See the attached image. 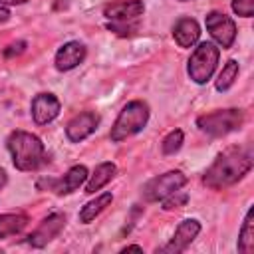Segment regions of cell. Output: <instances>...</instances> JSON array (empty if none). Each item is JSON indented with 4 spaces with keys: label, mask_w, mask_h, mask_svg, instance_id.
I'll use <instances>...</instances> for the list:
<instances>
[{
    "label": "cell",
    "mask_w": 254,
    "mask_h": 254,
    "mask_svg": "<svg viewBox=\"0 0 254 254\" xmlns=\"http://www.w3.org/2000/svg\"><path fill=\"white\" fill-rule=\"evenodd\" d=\"M244 123V113L236 107L230 109H218L206 115H200L196 119V125L202 133L210 135V137H224L236 129H240V125Z\"/></svg>",
    "instance_id": "obj_5"
},
{
    "label": "cell",
    "mask_w": 254,
    "mask_h": 254,
    "mask_svg": "<svg viewBox=\"0 0 254 254\" xmlns=\"http://www.w3.org/2000/svg\"><path fill=\"white\" fill-rule=\"evenodd\" d=\"M111 200H113V194L111 192H103V194L95 196L93 200L85 202V206H81V210H79V222L89 224L97 214H101L111 204Z\"/></svg>",
    "instance_id": "obj_17"
},
{
    "label": "cell",
    "mask_w": 254,
    "mask_h": 254,
    "mask_svg": "<svg viewBox=\"0 0 254 254\" xmlns=\"http://www.w3.org/2000/svg\"><path fill=\"white\" fill-rule=\"evenodd\" d=\"M218 58H220V50L212 42H200L189 58L187 64L189 77L198 85L206 83L218 65Z\"/></svg>",
    "instance_id": "obj_4"
},
{
    "label": "cell",
    "mask_w": 254,
    "mask_h": 254,
    "mask_svg": "<svg viewBox=\"0 0 254 254\" xmlns=\"http://www.w3.org/2000/svg\"><path fill=\"white\" fill-rule=\"evenodd\" d=\"M107 30L117 34V36H131V34L137 32V22L135 20H129V22H109Z\"/></svg>",
    "instance_id": "obj_23"
},
{
    "label": "cell",
    "mask_w": 254,
    "mask_h": 254,
    "mask_svg": "<svg viewBox=\"0 0 254 254\" xmlns=\"http://www.w3.org/2000/svg\"><path fill=\"white\" fill-rule=\"evenodd\" d=\"M85 60V46L81 42H67L64 44L54 58V65L58 71H69L73 67H77L81 62Z\"/></svg>",
    "instance_id": "obj_13"
},
{
    "label": "cell",
    "mask_w": 254,
    "mask_h": 254,
    "mask_svg": "<svg viewBox=\"0 0 254 254\" xmlns=\"http://www.w3.org/2000/svg\"><path fill=\"white\" fill-rule=\"evenodd\" d=\"M183 139H185L183 131H181V129H173V131H171V133H169V135L163 139V143H161L163 153H165V155H175V153L181 149Z\"/></svg>",
    "instance_id": "obj_21"
},
{
    "label": "cell",
    "mask_w": 254,
    "mask_h": 254,
    "mask_svg": "<svg viewBox=\"0 0 254 254\" xmlns=\"http://www.w3.org/2000/svg\"><path fill=\"white\" fill-rule=\"evenodd\" d=\"M149 121V107L145 101H129L127 105H123V109L119 111L113 127H111V141L119 143L125 141L127 137H133L135 133H139Z\"/></svg>",
    "instance_id": "obj_3"
},
{
    "label": "cell",
    "mask_w": 254,
    "mask_h": 254,
    "mask_svg": "<svg viewBox=\"0 0 254 254\" xmlns=\"http://www.w3.org/2000/svg\"><path fill=\"white\" fill-rule=\"evenodd\" d=\"M99 125V115L93 111H81L75 117H71L65 125V137L71 143H79L83 139H87L89 135L95 133Z\"/></svg>",
    "instance_id": "obj_10"
},
{
    "label": "cell",
    "mask_w": 254,
    "mask_h": 254,
    "mask_svg": "<svg viewBox=\"0 0 254 254\" xmlns=\"http://www.w3.org/2000/svg\"><path fill=\"white\" fill-rule=\"evenodd\" d=\"M32 119L36 125H48L60 115L62 103L54 93H38L32 99Z\"/></svg>",
    "instance_id": "obj_11"
},
{
    "label": "cell",
    "mask_w": 254,
    "mask_h": 254,
    "mask_svg": "<svg viewBox=\"0 0 254 254\" xmlns=\"http://www.w3.org/2000/svg\"><path fill=\"white\" fill-rule=\"evenodd\" d=\"M6 20H10V10L6 6H0V24H4Z\"/></svg>",
    "instance_id": "obj_26"
},
{
    "label": "cell",
    "mask_w": 254,
    "mask_h": 254,
    "mask_svg": "<svg viewBox=\"0 0 254 254\" xmlns=\"http://www.w3.org/2000/svg\"><path fill=\"white\" fill-rule=\"evenodd\" d=\"M8 151L18 171H36L46 163V149L38 135L28 131H12L8 135Z\"/></svg>",
    "instance_id": "obj_2"
},
{
    "label": "cell",
    "mask_w": 254,
    "mask_h": 254,
    "mask_svg": "<svg viewBox=\"0 0 254 254\" xmlns=\"http://www.w3.org/2000/svg\"><path fill=\"white\" fill-rule=\"evenodd\" d=\"M143 12H145V4L141 0H117L103 8V16L111 22L137 20Z\"/></svg>",
    "instance_id": "obj_12"
},
{
    "label": "cell",
    "mask_w": 254,
    "mask_h": 254,
    "mask_svg": "<svg viewBox=\"0 0 254 254\" xmlns=\"http://www.w3.org/2000/svg\"><path fill=\"white\" fill-rule=\"evenodd\" d=\"M187 200H189V194H187V192H183V190L179 189V190H175V192H171L169 196H165V198H163V208H165V210L181 208V206H185V204H187Z\"/></svg>",
    "instance_id": "obj_22"
},
{
    "label": "cell",
    "mask_w": 254,
    "mask_h": 254,
    "mask_svg": "<svg viewBox=\"0 0 254 254\" xmlns=\"http://www.w3.org/2000/svg\"><path fill=\"white\" fill-rule=\"evenodd\" d=\"M198 232H200V222L194 220V218H187V220H183V222L177 226V230H175L171 242L165 244L163 248H159V252L179 254V252H183V250H187V248L190 246V242L198 236Z\"/></svg>",
    "instance_id": "obj_9"
},
{
    "label": "cell",
    "mask_w": 254,
    "mask_h": 254,
    "mask_svg": "<svg viewBox=\"0 0 254 254\" xmlns=\"http://www.w3.org/2000/svg\"><path fill=\"white\" fill-rule=\"evenodd\" d=\"M127 250H135V252H141L143 248H141V246H137V244H131V246H125L121 252H127Z\"/></svg>",
    "instance_id": "obj_29"
},
{
    "label": "cell",
    "mask_w": 254,
    "mask_h": 254,
    "mask_svg": "<svg viewBox=\"0 0 254 254\" xmlns=\"http://www.w3.org/2000/svg\"><path fill=\"white\" fill-rule=\"evenodd\" d=\"M26 224H28V216L22 212L0 214V238H8L12 234H18Z\"/></svg>",
    "instance_id": "obj_18"
},
{
    "label": "cell",
    "mask_w": 254,
    "mask_h": 254,
    "mask_svg": "<svg viewBox=\"0 0 254 254\" xmlns=\"http://www.w3.org/2000/svg\"><path fill=\"white\" fill-rule=\"evenodd\" d=\"M115 173H117L115 163H109V161L99 163V165L93 169V175H89V177H87L85 192H87V194H93L95 190L103 189V187H105V185L115 177Z\"/></svg>",
    "instance_id": "obj_16"
},
{
    "label": "cell",
    "mask_w": 254,
    "mask_h": 254,
    "mask_svg": "<svg viewBox=\"0 0 254 254\" xmlns=\"http://www.w3.org/2000/svg\"><path fill=\"white\" fill-rule=\"evenodd\" d=\"M232 12L242 18H252L254 14V0H232Z\"/></svg>",
    "instance_id": "obj_24"
},
{
    "label": "cell",
    "mask_w": 254,
    "mask_h": 254,
    "mask_svg": "<svg viewBox=\"0 0 254 254\" xmlns=\"http://www.w3.org/2000/svg\"><path fill=\"white\" fill-rule=\"evenodd\" d=\"M6 181H8V177H6V171H4L2 167H0V189H2L4 185H6Z\"/></svg>",
    "instance_id": "obj_28"
},
{
    "label": "cell",
    "mask_w": 254,
    "mask_h": 254,
    "mask_svg": "<svg viewBox=\"0 0 254 254\" xmlns=\"http://www.w3.org/2000/svg\"><path fill=\"white\" fill-rule=\"evenodd\" d=\"M64 226H65V214L52 212L36 226V230H32L28 234V244L34 248H44L48 242H52L64 230Z\"/></svg>",
    "instance_id": "obj_8"
},
{
    "label": "cell",
    "mask_w": 254,
    "mask_h": 254,
    "mask_svg": "<svg viewBox=\"0 0 254 254\" xmlns=\"http://www.w3.org/2000/svg\"><path fill=\"white\" fill-rule=\"evenodd\" d=\"M0 254H2V248H0Z\"/></svg>",
    "instance_id": "obj_31"
},
{
    "label": "cell",
    "mask_w": 254,
    "mask_h": 254,
    "mask_svg": "<svg viewBox=\"0 0 254 254\" xmlns=\"http://www.w3.org/2000/svg\"><path fill=\"white\" fill-rule=\"evenodd\" d=\"M252 218H254V210L248 208L246 218L242 222V228L238 232V252H242V254H250L254 250V222H252Z\"/></svg>",
    "instance_id": "obj_19"
},
{
    "label": "cell",
    "mask_w": 254,
    "mask_h": 254,
    "mask_svg": "<svg viewBox=\"0 0 254 254\" xmlns=\"http://www.w3.org/2000/svg\"><path fill=\"white\" fill-rule=\"evenodd\" d=\"M179 2H189V0H179Z\"/></svg>",
    "instance_id": "obj_30"
},
{
    "label": "cell",
    "mask_w": 254,
    "mask_h": 254,
    "mask_svg": "<svg viewBox=\"0 0 254 254\" xmlns=\"http://www.w3.org/2000/svg\"><path fill=\"white\" fill-rule=\"evenodd\" d=\"M185 185H187V175L183 171H167L159 177H153L143 187V198L147 202H157L169 196L171 192L183 189Z\"/></svg>",
    "instance_id": "obj_6"
},
{
    "label": "cell",
    "mask_w": 254,
    "mask_h": 254,
    "mask_svg": "<svg viewBox=\"0 0 254 254\" xmlns=\"http://www.w3.org/2000/svg\"><path fill=\"white\" fill-rule=\"evenodd\" d=\"M252 149L250 147H228L226 151L218 153L212 165L204 171L202 183L208 189H226L238 183L250 169H252Z\"/></svg>",
    "instance_id": "obj_1"
},
{
    "label": "cell",
    "mask_w": 254,
    "mask_h": 254,
    "mask_svg": "<svg viewBox=\"0 0 254 254\" xmlns=\"http://www.w3.org/2000/svg\"><path fill=\"white\" fill-rule=\"evenodd\" d=\"M87 177L89 175H87V167L85 165H73L62 179H50L48 185L58 194H69V192L77 190L87 181Z\"/></svg>",
    "instance_id": "obj_14"
},
{
    "label": "cell",
    "mask_w": 254,
    "mask_h": 254,
    "mask_svg": "<svg viewBox=\"0 0 254 254\" xmlns=\"http://www.w3.org/2000/svg\"><path fill=\"white\" fill-rule=\"evenodd\" d=\"M173 38L181 48H192L200 38V26L194 18L183 16L173 26Z\"/></svg>",
    "instance_id": "obj_15"
},
{
    "label": "cell",
    "mask_w": 254,
    "mask_h": 254,
    "mask_svg": "<svg viewBox=\"0 0 254 254\" xmlns=\"http://www.w3.org/2000/svg\"><path fill=\"white\" fill-rule=\"evenodd\" d=\"M28 0H0V6H16V4H26Z\"/></svg>",
    "instance_id": "obj_27"
},
{
    "label": "cell",
    "mask_w": 254,
    "mask_h": 254,
    "mask_svg": "<svg viewBox=\"0 0 254 254\" xmlns=\"http://www.w3.org/2000/svg\"><path fill=\"white\" fill-rule=\"evenodd\" d=\"M24 46H26L24 42H18V44H14V46H10L12 50H6L4 54H6V56H12V54H20V52L24 50Z\"/></svg>",
    "instance_id": "obj_25"
},
{
    "label": "cell",
    "mask_w": 254,
    "mask_h": 254,
    "mask_svg": "<svg viewBox=\"0 0 254 254\" xmlns=\"http://www.w3.org/2000/svg\"><path fill=\"white\" fill-rule=\"evenodd\" d=\"M236 77H238V62L236 60H228L222 65V69H220V73L216 77V83H214L216 91H228L234 85Z\"/></svg>",
    "instance_id": "obj_20"
},
{
    "label": "cell",
    "mask_w": 254,
    "mask_h": 254,
    "mask_svg": "<svg viewBox=\"0 0 254 254\" xmlns=\"http://www.w3.org/2000/svg\"><path fill=\"white\" fill-rule=\"evenodd\" d=\"M204 24H206V30L208 34L212 36V40L222 48V50H228L232 48L234 40H236V24L230 16L222 14V12H208L206 18H204Z\"/></svg>",
    "instance_id": "obj_7"
}]
</instances>
